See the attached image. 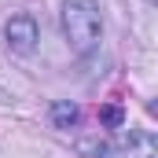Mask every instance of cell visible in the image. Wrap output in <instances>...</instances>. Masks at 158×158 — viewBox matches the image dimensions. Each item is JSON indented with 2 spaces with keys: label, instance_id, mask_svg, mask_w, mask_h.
<instances>
[{
  "label": "cell",
  "instance_id": "1",
  "mask_svg": "<svg viewBox=\"0 0 158 158\" xmlns=\"http://www.w3.org/2000/svg\"><path fill=\"white\" fill-rule=\"evenodd\" d=\"M63 33L77 55H88L103 37V19L96 0H63Z\"/></svg>",
  "mask_w": 158,
  "mask_h": 158
},
{
  "label": "cell",
  "instance_id": "2",
  "mask_svg": "<svg viewBox=\"0 0 158 158\" xmlns=\"http://www.w3.org/2000/svg\"><path fill=\"white\" fill-rule=\"evenodd\" d=\"M4 37H7V48L15 52V55H30L33 48H37V22L30 19V15H15L7 26H4Z\"/></svg>",
  "mask_w": 158,
  "mask_h": 158
},
{
  "label": "cell",
  "instance_id": "3",
  "mask_svg": "<svg viewBox=\"0 0 158 158\" xmlns=\"http://www.w3.org/2000/svg\"><path fill=\"white\" fill-rule=\"evenodd\" d=\"M81 110L74 107V103H55L52 107V121H55V129H70V125H77Z\"/></svg>",
  "mask_w": 158,
  "mask_h": 158
},
{
  "label": "cell",
  "instance_id": "4",
  "mask_svg": "<svg viewBox=\"0 0 158 158\" xmlns=\"http://www.w3.org/2000/svg\"><path fill=\"white\" fill-rule=\"evenodd\" d=\"M103 125L118 129V125H121V107H103Z\"/></svg>",
  "mask_w": 158,
  "mask_h": 158
}]
</instances>
